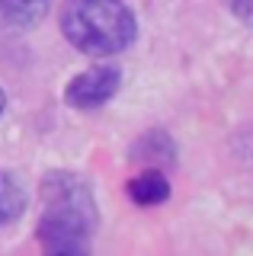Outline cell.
<instances>
[{"mask_svg":"<svg viewBox=\"0 0 253 256\" xmlns=\"http://www.w3.org/2000/svg\"><path fill=\"white\" fill-rule=\"evenodd\" d=\"M132 160H141V164H173L176 160V144H173L164 132H151L141 141H135L132 148Z\"/></svg>","mask_w":253,"mask_h":256,"instance_id":"cell-5","label":"cell"},{"mask_svg":"<svg viewBox=\"0 0 253 256\" xmlns=\"http://www.w3.org/2000/svg\"><path fill=\"white\" fill-rule=\"evenodd\" d=\"M128 196L135 198L138 205H157L170 196V182L160 170H144L128 182Z\"/></svg>","mask_w":253,"mask_h":256,"instance_id":"cell-6","label":"cell"},{"mask_svg":"<svg viewBox=\"0 0 253 256\" xmlns=\"http://www.w3.org/2000/svg\"><path fill=\"white\" fill-rule=\"evenodd\" d=\"M118 84H122L118 68H109V64L90 68V70H84L80 77H74L68 84L64 100L70 102V106H77V109H93V106H102L106 100H112Z\"/></svg>","mask_w":253,"mask_h":256,"instance_id":"cell-3","label":"cell"},{"mask_svg":"<svg viewBox=\"0 0 253 256\" xmlns=\"http://www.w3.org/2000/svg\"><path fill=\"white\" fill-rule=\"evenodd\" d=\"M228 6H231V13L237 20H244L247 26H253V0H224Z\"/></svg>","mask_w":253,"mask_h":256,"instance_id":"cell-8","label":"cell"},{"mask_svg":"<svg viewBox=\"0 0 253 256\" xmlns=\"http://www.w3.org/2000/svg\"><path fill=\"white\" fill-rule=\"evenodd\" d=\"M45 212L38 218V240L48 253H86L96 230V202L80 176L48 173L42 180Z\"/></svg>","mask_w":253,"mask_h":256,"instance_id":"cell-1","label":"cell"},{"mask_svg":"<svg viewBox=\"0 0 253 256\" xmlns=\"http://www.w3.org/2000/svg\"><path fill=\"white\" fill-rule=\"evenodd\" d=\"M26 212V189L13 173L0 170V228L13 224L20 214Z\"/></svg>","mask_w":253,"mask_h":256,"instance_id":"cell-7","label":"cell"},{"mask_svg":"<svg viewBox=\"0 0 253 256\" xmlns=\"http://www.w3.org/2000/svg\"><path fill=\"white\" fill-rule=\"evenodd\" d=\"M4 106H6V96H4V90H0V112H4Z\"/></svg>","mask_w":253,"mask_h":256,"instance_id":"cell-9","label":"cell"},{"mask_svg":"<svg viewBox=\"0 0 253 256\" xmlns=\"http://www.w3.org/2000/svg\"><path fill=\"white\" fill-rule=\"evenodd\" d=\"M48 0H0V26L4 29H32L45 20Z\"/></svg>","mask_w":253,"mask_h":256,"instance_id":"cell-4","label":"cell"},{"mask_svg":"<svg viewBox=\"0 0 253 256\" xmlns=\"http://www.w3.org/2000/svg\"><path fill=\"white\" fill-rule=\"evenodd\" d=\"M61 32L77 52L106 58L135 42V16L122 0H68Z\"/></svg>","mask_w":253,"mask_h":256,"instance_id":"cell-2","label":"cell"}]
</instances>
